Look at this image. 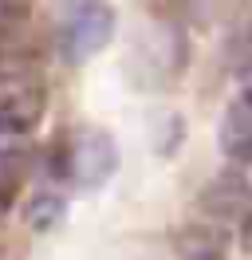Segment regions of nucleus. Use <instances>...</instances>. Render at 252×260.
Returning a JSON list of instances; mask_svg holds the SVG:
<instances>
[{
    "mask_svg": "<svg viewBox=\"0 0 252 260\" xmlns=\"http://www.w3.org/2000/svg\"><path fill=\"white\" fill-rule=\"evenodd\" d=\"M118 32V12L110 0H51V51L63 67H83L110 48Z\"/></svg>",
    "mask_w": 252,
    "mask_h": 260,
    "instance_id": "f257e3e1",
    "label": "nucleus"
},
{
    "mask_svg": "<svg viewBox=\"0 0 252 260\" xmlns=\"http://www.w3.org/2000/svg\"><path fill=\"white\" fill-rule=\"evenodd\" d=\"M47 55H51L47 24H40V16L24 0H12L0 12V87L44 79Z\"/></svg>",
    "mask_w": 252,
    "mask_h": 260,
    "instance_id": "f03ea898",
    "label": "nucleus"
},
{
    "mask_svg": "<svg viewBox=\"0 0 252 260\" xmlns=\"http://www.w3.org/2000/svg\"><path fill=\"white\" fill-rule=\"evenodd\" d=\"M118 170V146L107 130L79 126L59 138V150L51 158V174L71 181L75 189H99L107 185Z\"/></svg>",
    "mask_w": 252,
    "mask_h": 260,
    "instance_id": "7ed1b4c3",
    "label": "nucleus"
},
{
    "mask_svg": "<svg viewBox=\"0 0 252 260\" xmlns=\"http://www.w3.org/2000/svg\"><path fill=\"white\" fill-rule=\"evenodd\" d=\"M201 213L213 221V229H248L252 225V181L244 170H220L217 178L205 181L201 189Z\"/></svg>",
    "mask_w": 252,
    "mask_h": 260,
    "instance_id": "20e7f679",
    "label": "nucleus"
},
{
    "mask_svg": "<svg viewBox=\"0 0 252 260\" xmlns=\"http://www.w3.org/2000/svg\"><path fill=\"white\" fill-rule=\"evenodd\" d=\"M44 114H47V83L44 79L0 87V138L32 134L44 122Z\"/></svg>",
    "mask_w": 252,
    "mask_h": 260,
    "instance_id": "39448f33",
    "label": "nucleus"
},
{
    "mask_svg": "<svg viewBox=\"0 0 252 260\" xmlns=\"http://www.w3.org/2000/svg\"><path fill=\"white\" fill-rule=\"evenodd\" d=\"M217 150L233 170H252V87H240L217 122Z\"/></svg>",
    "mask_w": 252,
    "mask_h": 260,
    "instance_id": "423d86ee",
    "label": "nucleus"
},
{
    "mask_svg": "<svg viewBox=\"0 0 252 260\" xmlns=\"http://www.w3.org/2000/svg\"><path fill=\"white\" fill-rule=\"evenodd\" d=\"M181 260H229L225 256V233L213 225L189 229L181 241Z\"/></svg>",
    "mask_w": 252,
    "mask_h": 260,
    "instance_id": "0eeeda50",
    "label": "nucleus"
},
{
    "mask_svg": "<svg viewBox=\"0 0 252 260\" xmlns=\"http://www.w3.org/2000/svg\"><path fill=\"white\" fill-rule=\"evenodd\" d=\"M59 217H63V201L55 193H36L28 201V225L47 229L51 221H59Z\"/></svg>",
    "mask_w": 252,
    "mask_h": 260,
    "instance_id": "6e6552de",
    "label": "nucleus"
},
{
    "mask_svg": "<svg viewBox=\"0 0 252 260\" xmlns=\"http://www.w3.org/2000/svg\"><path fill=\"white\" fill-rule=\"evenodd\" d=\"M244 51H248V59H252V28H248V36H244Z\"/></svg>",
    "mask_w": 252,
    "mask_h": 260,
    "instance_id": "1a4fd4ad",
    "label": "nucleus"
},
{
    "mask_svg": "<svg viewBox=\"0 0 252 260\" xmlns=\"http://www.w3.org/2000/svg\"><path fill=\"white\" fill-rule=\"evenodd\" d=\"M8 4H12V0H0V12H4V8H8Z\"/></svg>",
    "mask_w": 252,
    "mask_h": 260,
    "instance_id": "9d476101",
    "label": "nucleus"
}]
</instances>
